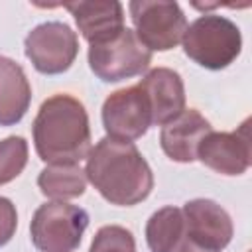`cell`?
<instances>
[{
	"label": "cell",
	"mask_w": 252,
	"mask_h": 252,
	"mask_svg": "<svg viewBox=\"0 0 252 252\" xmlns=\"http://www.w3.org/2000/svg\"><path fill=\"white\" fill-rule=\"evenodd\" d=\"M250 120H244L234 132L211 130L197 148V159L222 175H242L250 167Z\"/></svg>",
	"instance_id": "9c48e42d"
},
{
	"label": "cell",
	"mask_w": 252,
	"mask_h": 252,
	"mask_svg": "<svg viewBox=\"0 0 252 252\" xmlns=\"http://www.w3.org/2000/svg\"><path fill=\"white\" fill-rule=\"evenodd\" d=\"M211 130V122L199 110L185 108L177 118L161 126L159 144L169 159L179 163H191L197 159V148L201 140Z\"/></svg>",
	"instance_id": "7c38bea8"
},
{
	"label": "cell",
	"mask_w": 252,
	"mask_h": 252,
	"mask_svg": "<svg viewBox=\"0 0 252 252\" xmlns=\"http://www.w3.org/2000/svg\"><path fill=\"white\" fill-rule=\"evenodd\" d=\"M128 10L138 39L150 51H169L183 39L187 18L177 2L132 0Z\"/></svg>",
	"instance_id": "8992f818"
},
{
	"label": "cell",
	"mask_w": 252,
	"mask_h": 252,
	"mask_svg": "<svg viewBox=\"0 0 252 252\" xmlns=\"http://www.w3.org/2000/svg\"><path fill=\"white\" fill-rule=\"evenodd\" d=\"M71 12L81 35L91 43H102L124 28V6L114 0H91L65 4Z\"/></svg>",
	"instance_id": "4fadbf2b"
},
{
	"label": "cell",
	"mask_w": 252,
	"mask_h": 252,
	"mask_svg": "<svg viewBox=\"0 0 252 252\" xmlns=\"http://www.w3.org/2000/svg\"><path fill=\"white\" fill-rule=\"evenodd\" d=\"M89 252H136V242L128 228L106 224L96 230Z\"/></svg>",
	"instance_id": "ac0fdd59"
},
{
	"label": "cell",
	"mask_w": 252,
	"mask_h": 252,
	"mask_svg": "<svg viewBox=\"0 0 252 252\" xmlns=\"http://www.w3.org/2000/svg\"><path fill=\"white\" fill-rule=\"evenodd\" d=\"M150 63L152 51L126 26L114 37L89 47V67L104 83H118L142 75Z\"/></svg>",
	"instance_id": "5b68a950"
},
{
	"label": "cell",
	"mask_w": 252,
	"mask_h": 252,
	"mask_svg": "<svg viewBox=\"0 0 252 252\" xmlns=\"http://www.w3.org/2000/svg\"><path fill=\"white\" fill-rule=\"evenodd\" d=\"M89 226V213L65 201L43 203L35 209L30 234L39 252H73Z\"/></svg>",
	"instance_id": "277c9868"
},
{
	"label": "cell",
	"mask_w": 252,
	"mask_h": 252,
	"mask_svg": "<svg viewBox=\"0 0 252 252\" xmlns=\"http://www.w3.org/2000/svg\"><path fill=\"white\" fill-rule=\"evenodd\" d=\"M181 213L185 220V238L219 252L232 240V219L213 199H191L183 205Z\"/></svg>",
	"instance_id": "30bf717a"
},
{
	"label": "cell",
	"mask_w": 252,
	"mask_h": 252,
	"mask_svg": "<svg viewBox=\"0 0 252 252\" xmlns=\"http://www.w3.org/2000/svg\"><path fill=\"white\" fill-rule=\"evenodd\" d=\"M100 116L106 136L124 142L142 138L152 126V108L138 85L110 93L102 102Z\"/></svg>",
	"instance_id": "ba28073f"
},
{
	"label": "cell",
	"mask_w": 252,
	"mask_h": 252,
	"mask_svg": "<svg viewBox=\"0 0 252 252\" xmlns=\"http://www.w3.org/2000/svg\"><path fill=\"white\" fill-rule=\"evenodd\" d=\"M32 102V87L20 63L0 55V126L18 124Z\"/></svg>",
	"instance_id": "5bb4252c"
},
{
	"label": "cell",
	"mask_w": 252,
	"mask_h": 252,
	"mask_svg": "<svg viewBox=\"0 0 252 252\" xmlns=\"http://www.w3.org/2000/svg\"><path fill=\"white\" fill-rule=\"evenodd\" d=\"M173 252H219V250H213V248H207V246H201L189 238H181V242L177 244V248Z\"/></svg>",
	"instance_id": "ffe728a7"
},
{
	"label": "cell",
	"mask_w": 252,
	"mask_h": 252,
	"mask_svg": "<svg viewBox=\"0 0 252 252\" xmlns=\"http://www.w3.org/2000/svg\"><path fill=\"white\" fill-rule=\"evenodd\" d=\"M24 51L39 73L59 75L75 63L79 37L65 22H43L26 35Z\"/></svg>",
	"instance_id": "52a82bcc"
},
{
	"label": "cell",
	"mask_w": 252,
	"mask_h": 252,
	"mask_svg": "<svg viewBox=\"0 0 252 252\" xmlns=\"http://www.w3.org/2000/svg\"><path fill=\"white\" fill-rule=\"evenodd\" d=\"M185 234L181 209L169 205L156 211L146 222V242L150 252H173Z\"/></svg>",
	"instance_id": "2e32d148"
},
{
	"label": "cell",
	"mask_w": 252,
	"mask_h": 252,
	"mask_svg": "<svg viewBox=\"0 0 252 252\" xmlns=\"http://www.w3.org/2000/svg\"><path fill=\"white\" fill-rule=\"evenodd\" d=\"M33 146L47 163H79L91 152V126L83 102L59 93L45 98L33 118Z\"/></svg>",
	"instance_id": "7a4b0ae2"
},
{
	"label": "cell",
	"mask_w": 252,
	"mask_h": 252,
	"mask_svg": "<svg viewBox=\"0 0 252 252\" xmlns=\"http://www.w3.org/2000/svg\"><path fill=\"white\" fill-rule=\"evenodd\" d=\"M85 173L100 197L118 207L138 205L154 189L152 167L134 142L110 136H104L91 148Z\"/></svg>",
	"instance_id": "6da1fadb"
},
{
	"label": "cell",
	"mask_w": 252,
	"mask_h": 252,
	"mask_svg": "<svg viewBox=\"0 0 252 252\" xmlns=\"http://www.w3.org/2000/svg\"><path fill=\"white\" fill-rule=\"evenodd\" d=\"M138 87L150 102L152 124L163 126L185 110V87L177 71L169 67H156L140 79Z\"/></svg>",
	"instance_id": "8fae6325"
},
{
	"label": "cell",
	"mask_w": 252,
	"mask_h": 252,
	"mask_svg": "<svg viewBox=\"0 0 252 252\" xmlns=\"http://www.w3.org/2000/svg\"><path fill=\"white\" fill-rule=\"evenodd\" d=\"M28 163V142L22 136L0 140V185L14 181Z\"/></svg>",
	"instance_id": "e0dca14e"
},
{
	"label": "cell",
	"mask_w": 252,
	"mask_h": 252,
	"mask_svg": "<svg viewBox=\"0 0 252 252\" xmlns=\"http://www.w3.org/2000/svg\"><path fill=\"white\" fill-rule=\"evenodd\" d=\"M18 228L16 205L8 197H0V246L8 244Z\"/></svg>",
	"instance_id": "d6986e66"
},
{
	"label": "cell",
	"mask_w": 252,
	"mask_h": 252,
	"mask_svg": "<svg viewBox=\"0 0 252 252\" xmlns=\"http://www.w3.org/2000/svg\"><path fill=\"white\" fill-rule=\"evenodd\" d=\"M181 43L191 61L219 71L240 55L242 33L232 20L219 14H203L185 28Z\"/></svg>",
	"instance_id": "3957f363"
},
{
	"label": "cell",
	"mask_w": 252,
	"mask_h": 252,
	"mask_svg": "<svg viewBox=\"0 0 252 252\" xmlns=\"http://www.w3.org/2000/svg\"><path fill=\"white\" fill-rule=\"evenodd\" d=\"M37 187L53 201L75 199L87 189V173L79 163H49L39 171Z\"/></svg>",
	"instance_id": "9a60e30c"
}]
</instances>
